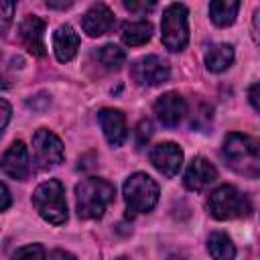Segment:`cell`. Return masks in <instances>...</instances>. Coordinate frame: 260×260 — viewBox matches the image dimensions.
<instances>
[{
    "mask_svg": "<svg viewBox=\"0 0 260 260\" xmlns=\"http://www.w3.org/2000/svg\"><path fill=\"white\" fill-rule=\"evenodd\" d=\"M122 193H124L128 215L146 213L158 201V185L146 173H134V175H130L126 179L124 187H122Z\"/></svg>",
    "mask_w": 260,
    "mask_h": 260,
    "instance_id": "cell-5",
    "label": "cell"
},
{
    "mask_svg": "<svg viewBox=\"0 0 260 260\" xmlns=\"http://www.w3.org/2000/svg\"><path fill=\"white\" fill-rule=\"evenodd\" d=\"M112 26H114V12L102 2L89 6V10L81 18V28L89 37H102L110 32Z\"/></svg>",
    "mask_w": 260,
    "mask_h": 260,
    "instance_id": "cell-14",
    "label": "cell"
},
{
    "mask_svg": "<svg viewBox=\"0 0 260 260\" xmlns=\"http://www.w3.org/2000/svg\"><path fill=\"white\" fill-rule=\"evenodd\" d=\"M238 10H240V2H236V0H213L209 4V16H211L213 24H217V26L234 24Z\"/></svg>",
    "mask_w": 260,
    "mask_h": 260,
    "instance_id": "cell-20",
    "label": "cell"
},
{
    "mask_svg": "<svg viewBox=\"0 0 260 260\" xmlns=\"http://www.w3.org/2000/svg\"><path fill=\"white\" fill-rule=\"evenodd\" d=\"M252 39H254L256 47L260 49V8L252 16Z\"/></svg>",
    "mask_w": 260,
    "mask_h": 260,
    "instance_id": "cell-27",
    "label": "cell"
},
{
    "mask_svg": "<svg viewBox=\"0 0 260 260\" xmlns=\"http://www.w3.org/2000/svg\"><path fill=\"white\" fill-rule=\"evenodd\" d=\"M118 260H130V258H126V256H120V258H118Z\"/></svg>",
    "mask_w": 260,
    "mask_h": 260,
    "instance_id": "cell-33",
    "label": "cell"
},
{
    "mask_svg": "<svg viewBox=\"0 0 260 260\" xmlns=\"http://www.w3.org/2000/svg\"><path fill=\"white\" fill-rule=\"evenodd\" d=\"M49 8H69L71 2H47Z\"/></svg>",
    "mask_w": 260,
    "mask_h": 260,
    "instance_id": "cell-31",
    "label": "cell"
},
{
    "mask_svg": "<svg viewBox=\"0 0 260 260\" xmlns=\"http://www.w3.org/2000/svg\"><path fill=\"white\" fill-rule=\"evenodd\" d=\"M221 156L234 173L248 179L260 177V138L232 132L223 138Z\"/></svg>",
    "mask_w": 260,
    "mask_h": 260,
    "instance_id": "cell-1",
    "label": "cell"
},
{
    "mask_svg": "<svg viewBox=\"0 0 260 260\" xmlns=\"http://www.w3.org/2000/svg\"><path fill=\"white\" fill-rule=\"evenodd\" d=\"M207 252L213 260H234L236 258V246L223 232H211L207 238Z\"/></svg>",
    "mask_w": 260,
    "mask_h": 260,
    "instance_id": "cell-19",
    "label": "cell"
},
{
    "mask_svg": "<svg viewBox=\"0 0 260 260\" xmlns=\"http://www.w3.org/2000/svg\"><path fill=\"white\" fill-rule=\"evenodd\" d=\"M2 173L14 181H24L30 173L28 150L22 140H14L2 154Z\"/></svg>",
    "mask_w": 260,
    "mask_h": 260,
    "instance_id": "cell-11",
    "label": "cell"
},
{
    "mask_svg": "<svg viewBox=\"0 0 260 260\" xmlns=\"http://www.w3.org/2000/svg\"><path fill=\"white\" fill-rule=\"evenodd\" d=\"M8 205H10V191H8V187H6V183H2V211H6L8 209Z\"/></svg>",
    "mask_w": 260,
    "mask_h": 260,
    "instance_id": "cell-29",
    "label": "cell"
},
{
    "mask_svg": "<svg viewBox=\"0 0 260 260\" xmlns=\"http://www.w3.org/2000/svg\"><path fill=\"white\" fill-rule=\"evenodd\" d=\"M53 260H75V256L69 252H63V250H57V252H53Z\"/></svg>",
    "mask_w": 260,
    "mask_h": 260,
    "instance_id": "cell-30",
    "label": "cell"
},
{
    "mask_svg": "<svg viewBox=\"0 0 260 260\" xmlns=\"http://www.w3.org/2000/svg\"><path fill=\"white\" fill-rule=\"evenodd\" d=\"M116 189L112 183L100 177H89L75 187V205L81 219H100L106 207L114 201Z\"/></svg>",
    "mask_w": 260,
    "mask_h": 260,
    "instance_id": "cell-2",
    "label": "cell"
},
{
    "mask_svg": "<svg viewBox=\"0 0 260 260\" xmlns=\"http://www.w3.org/2000/svg\"><path fill=\"white\" fill-rule=\"evenodd\" d=\"M169 260H183L181 256H177V254H173V256H169Z\"/></svg>",
    "mask_w": 260,
    "mask_h": 260,
    "instance_id": "cell-32",
    "label": "cell"
},
{
    "mask_svg": "<svg viewBox=\"0 0 260 260\" xmlns=\"http://www.w3.org/2000/svg\"><path fill=\"white\" fill-rule=\"evenodd\" d=\"M154 114L158 118V122L167 128L177 126L183 116L187 114V102L181 93L177 91H167L162 93L156 102H154Z\"/></svg>",
    "mask_w": 260,
    "mask_h": 260,
    "instance_id": "cell-10",
    "label": "cell"
},
{
    "mask_svg": "<svg viewBox=\"0 0 260 260\" xmlns=\"http://www.w3.org/2000/svg\"><path fill=\"white\" fill-rule=\"evenodd\" d=\"M18 32H20V41L24 43V47L37 55V57H43L45 55V20L39 18V16H26L20 26H18Z\"/></svg>",
    "mask_w": 260,
    "mask_h": 260,
    "instance_id": "cell-15",
    "label": "cell"
},
{
    "mask_svg": "<svg viewBox=\"0 0 260 260\" xmlns=\"http://www.w3.org/2000/svg\"><path fill=\"white\" fill-rule=\"evenodd\" d=\"M79 49V35L73 30V26L69 24H61L55 32H53V51L57 61L61 63H69Z\"/></svg>",
    "mask_w": 260,
    "mask_h": 260,
    "instance_id": "cell-16",
    "label": "cell"
},
{
    "mask_svg": "<svg viewBox=\"0 0 260 260\" xmlns=\"http://www.w3.org/2000/svg\"><path fill=\"white\" fill-rule=\"evenodd\" d=\"M122 43L128 47H140L150 41L152 37V24L148 20H128L122 24L120 30Z\"/></svg>",
    "mask_w": 260,
    "mask_h": 260,
    "instance_id": "cell-17",
    "label": "cell"
},
{
    "mask_svg": "<svg viewBox=\"0 0 260 260\" xmlns=\"http://www.w3.org/2000/svg\"><path fill=\"white\" fill-rule=\"evenodd\" d=\"M130 75H132V79L138 85H142V87H154V85L165 83L171 77V67L158 55H146V57H140V59H136L132 63Z\"/></svg>",
    "mask_w": 260,
    "mask_h": 260,
    "instance_id": "cell-8",
    "label": "cell"
},
{
    "mask_svg": "<svg viewBox=\"0 0 260 260\" xmlns=\"http://www.w3.org/2000/svg\"><path fill=\"white\" fill-rule=\"evenodd\" d=\"M0 106H2V128H6V124H8V120H10V104L2 98V100H0Z\"/></svg>",
    "mask_w": 260,
    "mask_h": 260,
    "instance_id": "cell-28",
    "label": "cell"
},
{
    "mask_svg": "<svg viewBox=\"0 0 260 260\" xmlns=\"http://www.w3.org/2000/svg\"><path fill=\"white\" fill-rule=\"evenodd\" d=\"M217 179V169L205 158V156H195L187 171H185V187L189 191H203Z\"/></svg>",
    "mask_w": 260,
    "mask_h": 260,
    "instance_id": "cell-12",
    "label": "cell"
},
{
    "mask_svg": "<svg viewBox=\"0 0 260 260\" xmlns=\"http://www.w3.org/2000/svg\"><path fill=\"white\" fill-rule=\"evenodd\" d=\"M10 260H45V248L41 244H28L18 248Z\"/></svg>",
    "mask_w": 260,
    "mask_h": 260,
    "instance_id": "cell-22",
    "label": "cell"
},
{
    "mask_svg": "<svg viewBox=\"0 0 260 260\" xmlns=\"http://www.w3.org/2000/svg\"><path fill=\"white\" fill-rule=\"evenodd\" d=\"M124 8L130 12H146L154 8V2H132V0H124Z\"/></svg>",
    "mask_w": 260,
    "mask_h": 260,
    "instance_id": "cell-25",
    "label": "cell"
},
{
    "mask_svg": "<svg viewBox=\"0 0 260 260\" xmlns=\"http://www.w3.org/2000/svg\"><path fill=\"white\" fill-rule=\"evenodd\" d=\"M248 100H250L252 108H254L256 112H260V81H256V83L250 85V89H248Z\"/></svg>",
    "mask_w": 260,
    "mask_h": 260,
    "instance_id": "cell-26",
    "label": "cell"
},
{
    "mask_svg": "<svg viewBox=\"0 0 260 260\" xmlns=\"http://www.w3.org/2000/svg\"><path fill=\"white\" fill-rule=\"evenodd\" d=\"M136 134H138V146H142V144L150 138V134H152L150 122H148V120H140V124H138V128H136Z\"/></svg>",
    "mask_w": 260,
    "mask_h": 260,
    "instance_id": "cell-24",
    "label": "cell"
},
{
    "mask_svg": "<svg viewBox=\"0 0 260 260\" xmlns=\"http://www.w3.org/2000/svg\"><path fill=\"white\" fill-rule=\"evenodd\" d=\"M12 12H14V4H12V2H0V16H2V30H4V32L8 30Z\"/></svg>",
    "mask_w": 260,
    "mask_h": 260,
    "instance_id": "cell-23",
    "label": "cell"
},
{
    "mask_svg": "<svg viewBox=\"0 0 260 260\" xmlns=\"http://www.w3.org/2000/svg\"><path fill=\"white\" fill-rule=\"evenodd\" d=\"M32 150H35V162L41 171L53 169L65 158V148L61 138L47 128H41L32 134Z\"/></svg>",
    "mask_w": 260,
    "mask_h": 260,
    "instance_id": "cell-7",
    "label": "cell"
},
{
    "mask_svg": "<svg viewBox=\"0 0 260 260\" xmlns=\"http://www.w3.org/2000/svg\"><path fill=\"white\" fill-rule=\"evenodd\" d=\"M98 120H100V126L104 130L106 140L112 146H122L124 140H126V136H128L124 114L120 110H114V108H104V110H100Z\"/></svg>",
    "mask_w": 260,
    "mask_h": 260,
    "instance_id": "cell-13",
    "label": "cell"
},
{
    "mask_svg": "<svg viewBox=\"0 0 260 260\" xmlns=\"http://www.w3.org/2000/svg\"><path fill=\"white\" fill-rule=\"evenodd\" d=\"M148 158L152 162V167L165 175V177H175L181 167H183V150L175 144V142H160L154 144L148 152Z\"/></svg>",
    "mask_w": 260,
    "mask_h": 260,
    "instance_id": "cell-9",
    "label": "cell"
},
{
    "mask_svg": "<svg viewBox=\"0 0 260 260\" xmlns=\"http://www.w3.org/2000/svg\"><path fill=\"white\" fill-rule=\"evenodd\" d=\"M187 6L185 4H169L162 10L160 30H162V45L177 53L183 51L189 43V24H187Z\"/></svg>",
    "mask_w": 260,
    "mask_h": 260,
    "instance_id": "cell-6",
    "label": "cell"
},
{
    "mask_svg": "<svg viewBox=\"0 0 260 260\" xmlns=\"http://www.w3.org/2000/svg\"><path fill=\"white\" fill-rule=\"evenodd\" d=\"M234 63V47L228 43H217L205 53V67L213 73L225 71Z\"/></svg>",
    "mask_w": 260,
    "mask_h": 260,
    "instance_id": "cell-18",
    "label": "cell"
},
{
    "mask_svg": "<svg viewBox=\"0 0 260 260\" xmlns=\"http://www.w3.org/2000/svg\"><path fill=\"white\" fill-rule=\"evenodd\" d=\"M32 205L39 211V215L53 223L61 225L67 221V201H65V189L57 179H49L41 183L32 193Z\"/></svg>",
    "mask_w": 260,
    "mask_h": 260,
    "instance_id": "cell-3",
    "label": "cell"
},
{
    "mask_svg": "<svg viewBox=\"0 0 260 260\" xmlns=\"http://www.w3.org/2000/svg\"><path fill=\"white\" fill-rule=\"evenodd\" d=\"M207 209L211 217L225 221V219H238L246 217L252 211L250 199L234 185H221L207 197Z\"/></svg>",
    "mask_w": 260,
    "mask_h": 260,
    "instance_id": "cell-4",
    "label": "cell"
},
{
    "mask_svg": "<svg viewBox=\"0 0 260 260\" xmlns=\"http://www.w3.org/2000/svg\"><path fill=\"white\" fill-rule=\"evenodd\" d=\"M98 59L102 61V65H106L108 69H120L122 65H124V61H126V53H124V49H120L118 45H104V47H100V51H98Z\"/></svg>",
    "mask_w": 260,
    "mask_h": 260,
    "instance_id": "cell-21",
    "label": "cell"
}]
</instances>
